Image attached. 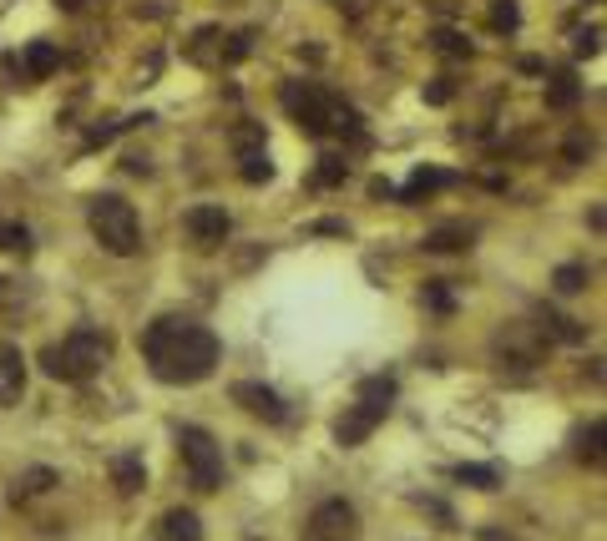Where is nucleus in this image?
Instances as JSON below:
<instances>
[{"instance_id":"nucleus-9","label":"nucleus","mask_w":607,"mask_h":541,"mask_svg":"<svg viewBox=\"0 0 607 541\" xmlns=\"http://www.w3.org/2000/svg\"><path fill=\"white\" fill-rule=\"evenodd\" d=\"M233 405H244L248 415H259V420H269V426H279L284 420V399H279V390L259 385V380H238L233 385Z\"/></svg>"},{"instance_id":"nucleus-16","label":"nucleus","mask_w":607,"mask_h":541,"mask_svg":"<svg viewBox=\"0 0 607 541\" xmlns=\"http://www.w3.org/2000/svg\"><path fill=\"white\" fill-rule=\"evenodd\" d=\"M112 481L122 496H137L147 486V471H143V455H116L112 461Z\"/></svg>"},{"instance_id":"nucleus-12","label":"nucleus","mask_w":607,"mask_h":541,"mask_svg":"<svg viewBox=\"0 0 607 541\" xmlns=\"http://www.w3.org/2000/svg\"><path fill=\"white\" fill-rule=\"evenodd\" d=\"M51 486H56L51 465H31V471H21V476L11 481V501H36V496H46Z\"/></svg>"},{"instance_id":"nucleus-21","label":"nucleus","mask_w":607,"mask_h":541,"mask_svg":"<svg viewBox=\"0 0 607 541\" xmlns=\"http://www.w3.org/2000/svg\"><path fill=\"white\" fill-rule=\"evenodd\" d=\"M577 455L587 465H602V420H593V426L577 436Z\"/></svg>"},{"instance_id":"nucleus-7","label":"nucleus","mask_w":607,"mask_h":541,"mask_svg":"<svg viewBox=\"0 0 607 541\" xmlns=\"http://www.w3.org/2000/svg\"><path fill=\"white\" fill-rule=\"evenodd\" d=\"M304 541H360V511L345 496H329V501H319L309 511Z\"/></svg>"},{"instance_id":"nucleus-17","label":"nucleus","mask_w":607,"mask_h":541,"mask_svg":"<svg viewBox=\"0 0 607 541\" xmlns=\"http://www.w3.org/2000/svg\"><path fill=\"white\" fill-rule=\"evenodd\" d=\"M426 248L430 253H461V248H471V228H465V223L436 228V233H426Z\"/></svg>"},{"instance_id":"nucleus-31","label":"nucleus","mask_w":607,"mask_h":541,"mask_svg":"<svg viewBox=\"0 0 607 541\" xmlns=\"http://www.w3.org/2000/svg\"><path fill=\"white\" fill-rule=\"evenodd\" d=\"M11 294H15V284H11V279H0V304H5Z\"/></svg>"},{"instance_id":"nucleus-27","label":"nucleus","mask_w":607,"mask_h":541,"mask_svg":"<svg viewBox=\"0 0 607 541\" xmlns=\"http://www.w3.org/2000/svg\"><path fill=\"white\" fill-rule=\"evenodd\" d=\"M572 51H577V56H597V51H602V26L577 31V36H572Z\"/></svg>"},{"instance_id":"nucleus-22","label":"nucleus","mask_w":607,"mask_h":541,"mask_svg":"<svg viewBox=\"0 0 607 541\" xmlns=\"http://www.w3.org/2000/svg\"><path fill=\"white\" fill-rule=\"evenodd\" d=\"M26 248H31L26 223H5V218H0V253H26Z\"/></svg>"},{"instance_id":"nucleus-24","label":"nucleus","mask_w":607,"mask_h":541,"mask_svg":"<svg viewBox=\"0 0 607 541\" xmlns=\"http://www.w3.org/2000/svg\"><path fill=\"white\" fill-rule=\"evenodd\" d=\"M345 178H349V162H345V157H335V152L319 157V178H314L319 188H335V182H345Z\"/></svg>"},{"instance_id":"nucleus-25","label":"nucleus","mask_w":607,"mask_h":541,"mask_svg":"<svg viewBox=\"0 0 607 541\" xmlns=\"http://www.w3.org/2000/svg\"><path fill=\"white\" fill-rule=\"evenodd\" d=\"M248 147H263L259 122H238V127H233V152H248Z\"/></svg>"},{"instance_id":"nucleus-14","label":"nucleus","mask_w":607,"mask_h":541,"mask_svg":"<svg viewBox=\"0 0 607 541\" xmlns=\"http://www.w3.org/2000/svg\"><path fill=\"white\" fill-rule=\"evenodd\" d=\"M451 172H440V168H420V172H410V182L400 188V203H420V197H430V193H440V188H451Z\"/></svg>"},{"instance_id":"nucleus-3","label":"nucleus","mask_w":607,"mask_h":541,"mask_svg":"<svg viewBox=\"0 0 607 541\" xmlns=\"http://www.w3.org/2000/svg\"><path fill=\"white\" fill-rule=\"evenodd\" d=\"M112 360V339L102 329H71L61 344H46L41 349V364L51 380H66V385H87L102 374V364Z\"/></svg>"},{"instance_id":"nucleus-28","label":"nucleus","mask_w":607,"mask_h":541,"mask_svg":"<svg viewBox=\"0 0 607 541\" xmlns=\"http://www.w3.org/2000/svg\"><path fill=\"white\" fill-rule=\"evenodd\" d=\"M451 96H455L451 77H436V81H430V87H426V102H430V106H446V102H451Z\"/></svg>"},{"instance_id":"nucleus-4","label":"nucleus","mask_w":607,"mask_h":541,"mask_svg":"<svg viewBox=\"0 0 607 541\" xmlns=\"http://www.w3.org/2000/svg\"><path fill=\"white\" fill-rule=\"evenodd\" d=\"M87 223H91V238L116 258H132L143 248V223H137V207L116 193H97L87 203Z\"/></svg>"},{"instance_id":"nucleus-13","label":"nucleus","mask_w":607,"mask_h":541,"mask_svg":"<svg viewBox=\"0 0 607 541\" xmlns=\"http://www.w3.org/2000/svg\"><path fill=\"white\" fill-rule=\"evenodd\" d=\"M157 531H162V541H203V521H198V511H188V506H172Z\"/></svg>"},{"instance_id":"nucleus-32","label":"nucleus","mask_w":607,"mask_h":541,"mask_svg":"<svg viewBox=\"0 0 607 541\" xmlns=\"http://www.w3.org/2000/svg\"><path fill=\"white\" fill-rule=\"evenodd\" d=\"M587 5H597V0H587Z\"/></svg>"},{"instance_id":"nucleus-20","label":"nucleus","mask_w":607,"mask_h":541,"mask_svg":"<svg viewBox=\"0 0 607 541\" xmlns=\"http://www.w3.org/2000/svg\"><path fill=\"white\" fill-rule=\"evenodd\" d=\"M552 289L556 294H582V289H587V263H562V269L552 273Z\"/></svg>"},{"instance_id":"nucleus-30","label":"nucleus","mask_w":607,"mask_h":541,"mask_svg":"<svg viewBox=\"0 0 607 541\" xmlns=\"http://www.w3.org/2000/svg\"><path fill=\"white\" fill-rule=\"evenodd\" d=\"M582 152H593V142H587V137H572V142H567V157H572V162H577Z\"/></svg>"},{"instance_id":"nucleus-19","label":"nucleus","mask_w":607,"mask_h":541,"mask_svg":"<svg viewBox=\"0 0 607 541\" xmlns=\"http://www.w3.org/2000/svg\"><path fill=\"white\" fill-rule=\"evenodd\" d=\"M455 481L461 486H476V491H496L501 486V471L496 465H455Z\"/></svg>"},{"instance_id":"nucleus-2","label":"nucleus","mask_w":607,"mask_h":541,"mask_svg":"<svg viewBox=\"0 0 607 541\" xmlns=\"http://www.w3.org/2000/svg\"><path fill=\"white\" fill-rule=\"evenodd\" d=\"M284 112L309 137H360V112L349 102H339V96H329L324 87H314V81H289Z\"/></svg>"},{"instance_id":"nucleus-10","label":"nucleus","mask_w":607,"mask_h":541,"mask_svg":"<svg viewBox=\"0 0 607 541\" xmlns=\"http://www.w3.org/2000/svg\"><path fill=\"white\" fill-rule=\"evenodd\" d=\"M56 66H61V51H56L51 41H31L26 56H21V61H11V71H15V81H21V87H36V81L51 77Z\"/></svg>"},{"instance_id":"nucleus-26","label":"nucleus","mask_w":607,"mask_h":541,"mask_svg":"<svg viewBox=\"0 0 607 541\" xmlns=\"http://www.w3.org/2000/svg\"><path fill=\"white\" fill-rule=\"evenodd\" d=\"M492 26H496V31H517V26H521L517 0H496V5H492Z\"/></svg>"},{"instance_id":"nucleus-1","label":"nucleus","mask_w":607,"mask_h":541,"mask_svg":"<svg viewBox=\"0 0 607 541\" xmlns=\"http://www.w3.org/2000/svg\"><path fill=\"white\" fill-rule=\"evenodd\" d=\"M218 335L198 319H178L162 314L143 329V360L162 385H203L207 374L218 370Z\"/></svg>"},{"instance_id":"nucleus-29","label":"nucleus","mask_w":607,"mask_h":541,"mask_svg":"<svg viewBox=\"0 0 607 541\" xmlns=\"http://www.w3.org/2000/svg\"><path fill=\"white\" fill-rule=\"evenodd\" d=\"M426 304L436 314H451V294H446V284H426Z\"/></svg>"},{"instance_id":"nucleus-18","label":"nucleus","mask_w":607,"mask_h":541,"mask_svg":"<svg viewBox=\"0 0 607 541\" xmlns=\"http://www.w3.org/2000/svg\"><path fill=\"white\" fill-rule=\"evenodd\" d=\"M238 172H244V182H269L273 178L269 147H248V152H238Z\"/></svg>"},{"instance_id":"nucleus-8","label":"nucleus","mask_w":607,"mask_h":541,"mask_svg":"<svg viewBox=\"0 0 607 541\" xmlns=\"http://www.w3.org/2000/svg\"><path fill=\"white\" fill-rule=\"evenodd\" d=\"M182 228H188V238H193L203 253H213V248L228 243V233H233V218L223 213V207L203 203V207H188V218H182Z\"/></svg>"},{"instance_id":"nucleus-15","label":"nucleus","mask_w":607,"mask_h":541,"mask_svg":"<svg viewBox=\"0 0 607 541\" xmlns=\"http://www.w3.org/2000/svg\"><path fill=\"white\" fill-rule=\"evenodd\" d=\"M577 102H582L577 71H556V77L547 81V106H552V112H567V106H577Z\"/></svg>"},{"instance_id":"nucleus-23","label":"nucleus","mask_w":607,"mask_h":541,"mask_svg":"<svg viewBox=\"0 0 607 541\" xmlns=\"http://www.w3.org/2000/svg\"><path fill=\"white\" fill-rule=\"evenodd\" d=\"M430 46H436L440 56H471V41H465L461 31H451V26H440L436 36H430Z\"/></svg>"},{"instance_id":"nucleus-5","label":"nucleus","mask_w":607,"mask_h":541,"mask_svg":"<svg viewBox=\"0 0 607 541\" xmlns=\"http://www.w3.org/2000/svg\"><path fill=\"white\" fill-rule=\"evenodd\" d=\"M390 405H395V380H390V374L364 380L360 395H354V405L335 420V440H339V445H364V440L385 426Z\"/></svg>"},{"instance_id":"nucleus-11","label":"nucleus","mask_w":607,"mask_h":541,"mask_svg":"<svg viewBox=\"0 0 607 541\" xmlns=\"http://www.w3.org/2000/svg\"><path fill=\"white\" fill-rule=\"evenodd\" d=\"M21 395H26V360L15 344H0V410L21 405Z\"/></svg>"},{"instance_id":"nucleus-6","label":"nucleus","mask_w":607,"mask_h":541,"mask_svg":"<svg viewBox=\"0 0 607 541\" xmlns=\"http://www.w3.org/2000/svg\"><path fill=\"white\" fill-rule=\"evenodd\" d=\"M178 451H182V465H188V481H193V491H218L223 486V445L207 430L198 426H182L178 430Z\"/></svg>"}]
</instances>
